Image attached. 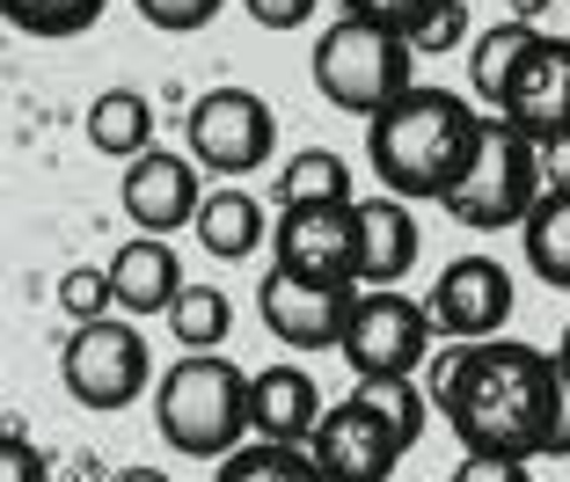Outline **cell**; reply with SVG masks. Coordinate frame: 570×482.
<instances>
[{
	"label": "cell",
	"instance_id": "1",
	"mask_svg": "<svg viewBox=\"0 0 570 482\" xmlns=\"http://www.w3.org/2000/svg\"><path fill=\"white\" fill-rule=\"evenodd\" d=\"M432 410L475 461H556L563 453V373L556 351L520 344V336H483L453 344V366L439 381Z\"/></svg>",
	"mask_w": 570,
	"mask_h": 482
},
{
	"label": "cell",
	"instance_id": "2",
	"mask_svg": "<svg viewBox=\"0 0 570 482\" xmlns=\"http://www.w3.org/2000/svg\"><path fill=\"white\" fill-rule=\"evenodd\" d=\"M490 117L475 110L461 88L410 81L387 110L366 117V168L381 176L387 198L403 205H439L461 176H469L475 147H483Z\"/></svg>",
	"mask_w": 570,
	"mask_h": 482
},
{
	"label": "cell",
	"instance_id": "3",
	"mask_svg": "<svg viewBox=\"0 0 570 482\" xmlns=\"http://www.w3.org/2000/svg\"><path fill=\"white\" fill-rule=\"evenodd\" d=\"M424 387L417 381H358L344 402H322L307 453L322 482H395L410 446L424 439Z\"/></svg>",
	"mask_w": 570,
	"mask_h": 482
},
{
	"label": "cell",
	"instance_id": "4",
	"mask_svg": "<svg viewBox=\"0 0 570 482\" xmlns=\"http://www.w3.org/2000/svg\"><path fill=\"white\" fill-rule=\"evenodd\" d=\"M154 424L168 453L184 461H219L249 439V373L219 351H184L154 387Z\"/></svg>",
	"mask_w": 570,
	"mask_h": 482
},
{
	"label": "cell",
	"instance_id": "5",
	"mask_svg": "<svg viewBox=\"0 0 570 482\" xmlns=\"http://www.w3.org/2000/svg\"><path fill=\"white\" fill-rule=\"evenodd\" d=\"M307 67H315V88H322L330 110L373 117L417 81V51H410V37L344 16V22H330V30L315 37V59H307Z\"/></svg>",
	"mask_w": 570,
	"mask_h": 482
},
{
	"label": "cell",
	"instance_id": "6",
	"mask_svg": "<svg viewBox=\"0 0 570 482\" xmlns=\"http://www.w3.org/2000/svg\"><path fill=\"white\" fill-rule=\"evenodd\" d=\"M541 198V147L520 132V125H504V117H490L483 125V147H475L469 176L446 190V213L453 227H469V234H504V227H520L527 205Z\"/></svg>",
	"mask_w": 570,
	"mask_h": 482
},
{
	"label": "cell",
	"instance_id": "7",
	"mask_svg": "<svg viewBox=\"0 0 570 482\" xmlns=\"http://www.w3.org/2000/svg\"><path fill=\"white\" fill-rule=\"evenodd\" d=\"M432 315L424 299L395 293V285H358L344 336H336V358L358 373V381H417L424 358H432Z\"/></svg>",
	"mask_w": 570,
	"mask_h": 482
},
{
	"label": "cell",
	"instance_id": "8",
	"mask_svg": "<svg viewBox=\"0 0 570 482\" xmlns=\"http://www.w3.org/2000/svg\"><path fill=\"white\" fill-rule=\"evenodd\" d=\"M147 381H154V351H147V336H139L132 315L73 322L67 351H59V387H67L81 410L118 416L147 395Z\"/></svg>",
	"mask_w": 570,
	"mask_h": 482
},
{
	"label": "cell",
	"instance_id": "9",
	"mask_svg": "<svg viewBox=\"0 0 570 482\" xmlns=\"http://www.w3.org/2000/svg\"><path fill=\"white\" fill-rule=\"evenodd\" d=\"M184 139L205 176H264L278 154V110L256 88H205L184 117Z\"/></svg>",
	"mask_w": 570,
	"mask_h": 482
},
{
	"label": "cell",
	"instance_id": "10",
	"mask_svg": "<svg viewBox=\"0 0 570 482\" xmlns=\"http://www.w3.org/2000/svg\"><path fill=\"white\" fill-rule=\"evenodd\" d=\"M271 270L307 285H358V205H278L271 219Z\"/></svg>",
	"mask_w": 570,
	"mask_h": 482
},
{
	"label": "cell",
	"instance_id": "11",
	"mask_svg": "<svg viewBox=\"0 0 570 482\" xmlns=\"http://www.w3.org/2000/svg\"><path fill=\"white\" fill-rule=\"evenodd\" d=\"M512 270L498 256H453L439 270V285L424 293V315H432L439 344H483V336H504L512 322Z\"/></svg>",
	"mask_w": 570,
	"mask_h": 482
},
{
	"label": "cell",
	"instance_id": "12",
	"mask_svg": "<svg viewBox=\"0 0 570 482\" xmlns=\"http://www.w3.org/2000/svg\"><path fill=\"white\" fill-rule=\"evenodd\" d=\"M504 125H520L534 147L549 139H570V37H527L520 67L504 81V102H498Z\"/></svg>",
	"mask_w": 570,
	"mask_h": 482
},
{
	"label": "cell",
	"instance_id": "13",
	"mask_svg": "<svg viewBox=\"0 0 570 482\" xmlns=\"http://www.w3.org/2000/svg\"><path fill=\"white\" fill-rule=\"evenodd\" d=\"M352 293L358 285H307V278H285V270H264L256 315H264V329L285 351H336L344 315H352Z\"/></svg>",
	"mask_w": 570,
	"mask_h": 482
},
{
	"label": "cell",
	"instance_id": "14",
	"mask_svg": "<svg viewBox=\"0 0 570 482\" xmlns=\"http://www.w3.org/2000/svg\"><path fill=\"white\" fill-rule=\"evenodd\" d=\"M118 198H125V219H132L139 234H176V227H190V213H198V198H205V168L190 161V154L147 147V154L125 161Z\"/></svg>",
	"mask_w": 570,
	"mask_h": 482
},
{
	"label": "cell",
	"instance_id": "15",
	"mask_svg": "<svg viewBox=\"0 0 570 482\" xmlns=\"http://www.w3.org/2000/svg\"><path fill=\"white\" fill-rule=\"evenodd\" d=\"M358 205V285H403L417 270V205L403 198H352Z\"/></svg>",
	"mask_w": 570,
	"mask_h": 482
},
{
	"label": "cell",
	"instance_id": "16",
	"mask_svg": "<svg viewBox=\"0 0 570 482\" xmlns=\"http://www.w3.org/2000/svg\"><path fill=\"white\" fill-rule=\"evenodd\" d=\"M322 416V387L307 366H264L249 373V439H278V446H307Z\"/></svg>",
	"mask_w": 570,
	"mask_h": 482
},
{
	"label": "cell",
	"instance_id": "17",
	"mask_svg": "<svg viewBox=\"0 0 570 482\" xmlns=\"http://www.w3.org/2000/svg\"><path fill=\"white\" fill-rule=\"evenodd\" d=\"M102 278H110V307L139 322V315H161L168 299H176L184 264H176V249H168L161 234H132V242L102 264Z\"/></svg>",
	"mask_w": 570,
	"mask_h": 482
},
{
	"label": "cell",
	"instance_id": "18",
	"mask_svg": "<svg viewBox=\"0 0 570 482\" xmlns=\"http://www.w3.org/2000/svg\"><path fill=\"white\" fill-rule=\"evenodd\" d=\"M190 234H198V249L219 256V264H249V256L271 242V213L242 184H219V190H205V198H198Z\"/></svg>",
	"mask_w": 570,
	"mask_h": 482
},
{
	"label": "cell",
	"instance_id": "19",
	"mask_svg": "<svg viewBox=\"0 0 570 482\" xmlns=\"http://www.w3.org/2000/svg\"><path fill=\"white\" fill-rule=\"evenodd\" d=\"M520 256L541 285L570 293V190H541L520 219Z\"/></svg>",
	"mask_w": 570,
	"mask_h": 482
},
{
	"label": "cell",
	"instance_id": "20",
	"mask_svg": "<svg viewBox=\"0 0 570 482\" xmlns=\"http://www.w3.org/2000/svg\"><path fill=\"white\" fill-rule=\"evenodd\" d=\"M88 147L110 154V161H132V154L154 147V102L139 88H102L88 102Z\"/></svg>",
	"mask_w": 570,
	"mask_h": 482
},
{
	"label": "cell",
	"instance_id": "21",
	"mask_svg": "<svg viewBox=\"0 0 570 482\" xmlns=\"http://www.w3.org/2000/svg\"><path fill=\"white\" fill-rule=\"evenodd\" d=\"M336 198H358V176H352V161H344L336 147H301L293 161H285L278 205H336Z\"/></svg>",
	"mask_w": 570,
	"mask_h": 482
},
{
	"label": "cell",
	"instance_id": "22",
	"mask_svg": "<svg viewBox=\"0 0 570 482\" xmlns=\"http://www.w3.org/2000/svg\"><path fill=\"white\" fill-rule=\"evenodd\" d=\"M161 315L184 351H219L235 336V299L219 293V285H176V299H168Z\"/></svg>",
	"mask_w": 570,
	"mask_h": 482
},
{
	"label": "cell",
	"instance_id": "23",
	"mask_svg": "<svg viewBox=\"0 0 570 482\" xmlns=\"http://www.w3.org/2000/svg\"><path fill=\"white\" fill-rule=\"evenodd\" d=\"M527 37H534V22H512L504 16L498 30H483L469 45V102H483V110H498L504 102V81H512V67H520Z\"/></svg>",
	"mask_w": 570,
	"mask_h": 482
},
{
	"label": "cell",
	"instance_id": "24",
	"mask_svg": "<svg viewBox=\"0 0 570 482\" xmlns=\"http://www.w3.org/2000/svg\"><path fill=\"white\" fill-rule=\"evenodd\" d=\"M213 482H322L307 446H278V439H242L235 453H219Z\"/></svg>",
	"mask_w": 570,
	"mask_h": 482
},
{
	"label": "cell",
	"instance_id": "25",
	"mask_svg": "<svg viewBox=\"0 0 570 482\" xmlns=\"http://www.w3.org/2000/svg\"><path fill=\"white\" fill-rule=\"evenodd\" d=\"M110 0H0V22L37 45H67V37H88L102 22Z\"/></svg>",
	"mask_w": 570,
	"mask_h": 482
},
{
	"label": "cell",
	"instance_id": "26",
	"mask_svg": "<svg viewBox=\"0 0 570 482\" xmlns=\"http://www.w3.org/2000/svg\"><path fill=\"white\" fill-rule=\"evenodd\" d=\"M469 45V0H439L432 16L410 30V51L417 59H439V51H461Z\"/></svg>",
	"mask_w": 570,
	"mask_h": 482
},
{
	"label": "cell",
	"instance_id": "27",
	"mask_svg": "<svg viewBox=\"0 0 570 482\" xmlns=\"http://www.w3.org/2000/svg\"><path fill=\"white\" fill-rule=\"evenodd\" d=\"M132 8H139V22H154L161 37H198V30H213V16L227 0H132Z\"/></svg>",
	"mask_w": 570,
	"mask_h": 482
},
{
	"label": "cell",
	"instance_id": "28",
	"mask_svg": "<svg viewBox=\"0 0 570 482\" xmlns=\"http://www.w3.org/2000/svg\"><path fill=\"white\" fill-rule=\"evenodd\" d=\"M59 307H67V322H96V315H118V307H110V278H102L96 264H73L67 278H59Z\"/></svg>",
	"mask_w": 570,
	"mask_h": 482
},
{
	"label": "cell",
	"instance_id": "29",
	"mask_svg": "<svg viewBox=\"0 0 570 482\" xmlns=\"http://www.w3.org/2000/svg\"><path fill=\"white\" fill-rule=\"evenodd\" d=\"M432 8H439V0H344V16L373 22V30H395V37H410Z\"/></svg>",
	"mask_w": 570,
	"mask_h": 482
},
{
	"label": "cell",
	"instance_id": "30",
	"mask_svg": "<svg viewBox=\"0 0 570 482\" xmlns=\"http://www.w3.org/2000/svg\"><path fill=\"white\" fill-rule=\"evenodd\" d=\"M242 8H249L256 30H278V37H285V30H307L322 0H242Z\"/></svg>",
	"mask_w": 570,
	"mask_h": 482
},
{
	"label": "cell",
	"instance_id": "31",
	"mask_svg": "<svg viewBox=\"0 0 570 482\" xmlns=\"http://www.w3.org/2000/svg\"><path fill=\"white\" fill-rule=\"evenodd\" d=\"M0 482H51L45 453H37L22 432H0Z\"/></svg>",
	"mask_w": 570,
	"mask_h": 482
},
{
	"label": "cell",
	"instance_id": "32",
	"mask_svg": "<svg viewBox=\"0 0 570 482\" xmlns=\"http://www.w3.org/2000/svg\"><path fill=\"white\" fill-rule=\"evenodd\" d=\"M453 482H534V468L527 461H475L469 453V461L453 468Z\"/></svg>",
	"mask_w": 570,
	"mask_h": 482
},
{
	"label": "cell",
	"instance_id": "33",
	"mask_svg": "<svg viewBox=\"0 0 570 482\" xmlns=\"http://www.w3.org/2000/svg\"><path fill=\"white\" fill-rule=\"evenodd\" d=\"M541 190H570V139L541 147Z\"/></svg>",
	"mask_w": 570,
	"mask_h": 482
},
{
	"label": "cell",
	"instance_id": "34",
	"mask_svg": "<svg viewBox=\"0 0 570 482\" xmlns=\"http://www.w3.org/2000/svg\"><path fill=\"white\" fill-rule=\"evenodd\" d=\"M556 373H563V402H570V329H563V344H556ZM556 461H570V410H563V453Z\"/></svg>",
	"mask_w": 570,
	"mask_h": 482
},
{
	"label": "cell",
	"instance_id": "35",
	"mask_svg": "<svg viewBox=\"0 0 570 482\" xmlns=\"http://www.w3.org/2000/svg\"><path fill=\"white\" fill-rule=\"evenodd\" d=\"M504 8H512V22H541L556 0H504Z\"/></svg>",
	"mask_w": 570,
	"mask_h": 482
},
{
	"label": "cell",
	"instance_id": "36",
	"mask_svg": "<svg viewBox=\"0 0 570 482\" xmlns=\"http://www.w3.org/2000/svg\"><path fill=\"white\" fill-rule=\"evenodd\" d=\"M110 482H176V475H168V468H118Z\"/></svg>",
	"mask_w": 570,
	"mask_h": 482
},
{
	"label": "cell",
	"instance_id": "37",
	"mask_svg": "<svg viewBox=\"0 0 570 482\" xmlns=\"http://www.w3.org/2000/svg\"><path fill=\"white\" fill-rule=\"evenodd\" d=\"M563 8H570V0H563Z\"/></svg>",
	"mask_w": 570,
	"mask_h": 482
}]
</instances>
